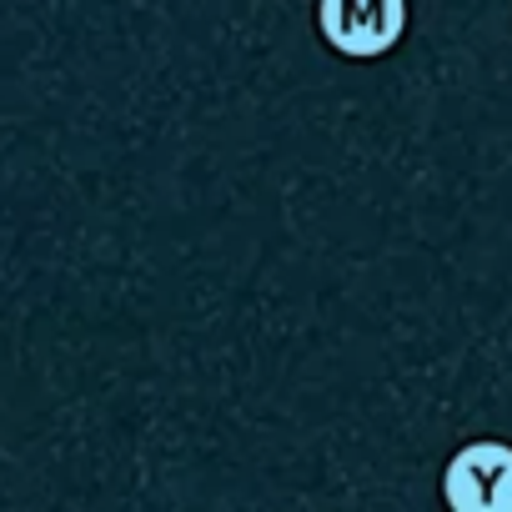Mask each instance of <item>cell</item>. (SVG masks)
Segmentation results:
<instances>
[{
    "instance_id": "obj_1",
    "label": "cell",
    "mask_w": 512,
    "mask_h": 512,
    "mask_svg": "<svg viewBox=\"0 0 512 512\" xmlns=\"http://www.w3.org/2000/svg\"><path fill=\"white\" fill-rule=\"evenodd\" d=\"M447 512H512V442L477 437L442 467Z\"/></svg>"
},
{
    "instance_id": "obj_2",
    "label": "cell",
    "mask_w": 512,
    "mask_h": 512,
    "mask_svg": "<svg viewBox=\"0 0 512 512\" xmlns=\"http://www.w3.org/2000/svg\"><path fill=\"white\" fill-rule=\"evenodd\" d=\"M317 31L337 56L377 61L407 36V6L402 0H322Z\"/></svg>"
}]
</instances>
